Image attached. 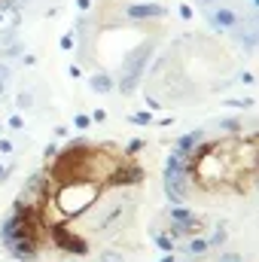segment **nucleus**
<instances>
[{"mask_svg":"<svg viewBox=\"0 0 259 262\" xmlns=\"http://www.w3.org/2000/svg\"><path fill=\"white\" fill-rule=\"evenodd\" d=\"M85 159H89V143L85 140H70L58 152L55 165L49 168L52 186H67V183H82L85 180Z\"/></svg>","mask_w":259,"mask_h":262,"instance_id":"1","label":"nucleus"},{"mask_svg":"<svg viewBox=\"0 0 259 262\" xmlns=\"http://www.w3.org/2000/svg\"><path fill=\"white\" fill-rule=\"evenodd\" d=\"M101 192H104V186H98L92 180H82V183H67V186H58V189L52 186L49 201H55V207L64 216H79L101 198Z\"/></svg>","mask_w":259,"mask_h":262,"instance_id":"2","label":"nucleus"},{"mask_svg":"<svg viewBox=\"0 0 259 262\" xmlns=\"http://www.w3.org/2000/svg\"><path fill=\"white\" fill-rule=\"evenodd\" d=\"M92 207H95V213H92V229L95 232H116V226H122L125 216L134 210V204L128 201V195L122 189L107 192V198H98Z\"/></svg>","mask_w":259,"mask_h":262,"instance_id":"3","label":"nucleus"},{"mask_svg":"<svg viewBox=\"0 0 259 262\" xmlns=\"http://www.w3.org/2000/svg\"><path fill=\"white\" fill-rule=\"evenodd\" d=\"M122 165V159L107 146V149H92L89 146V159H85V180L98 183V186H107L110 174Z\"/></svg>","mask_w":259,"mask_h":262,"instance_id":"4","label":"nucleus"},{"mask_svg":"<svg viewBox=\"0 0 259 262\" xmlns=\"http://www.w3.org/2000/svg\"><path fill=\"white\" fill-rule=\"evenodd\" d=\"M189 192V171L186 162L177 156L165 159V195L171 198V204H183V198Z\"/></svg>","mask_w":259,"mask_h":262,"instance_id":"5","label":"nucleus"},{"mask_svg":"<svg viewBox=\"0 0 259 262\" xmlns=\"http://www.w3.org/2000/svg\"><path fill=\"white\" fill-rule=\"evenodd\" d=\"M49 238H52V244H55L61 253H70V256H85V253H89V241H85L82 235L70 232L64 223L49 226Z\"/></svg>","mask_w":259,"mask_h":262,"instance_id":"6","label":"nucleus"},{"mask_svg":"<svg viewBox=\"0 0 259 262\" xmlns=\"http://www.w3.org/2000/svg\"><path fill=\"white\" fill-rule=\"evenodd\" d=\"M171 216V238H180V235H201L204 232V220H198L186 204H174L168 210Z\"/></svg>","mask_w":259,"mask_h":262,"instance_id":"7","label":"nucleus"},{"mask_svg":"<svg viewBox=\"0 0 259 262\" xmlns=\"http://www.w3.org/2000/svg\"><path fill=\"white\" fill-rule=\"evenodd\" d=\"M49 198H52V180H49V174H31L28 183H25L21 201L34 204V207H46Z\"/></svg>","mask_w":259,"mask_h":262,"instance_id":"8","label":"nucleus"},{"mask_svg":"<svg viewBox=\"0 0 259 262\" xmlns=\"http://www.w3.org/2000/svg\"><path fill=\"white\" fill-rule=\"evenodd\" d=\"M140 180H143V168H137L134 162H122V165L110 174L107 189H128V186H137Z\"/></svg>","mask_w":259,"mask_h":262,"instance_id":"9","label":"nucleus"},{"mask_svg":"<svg viewBox=\"0 0 259 262\" xmlns=\"http://www.w3.org/2000/svg\"><path fill=\"white\" fill-rule=\"evenodd\" d=\"M6 250H9V259L31 262V259H37L40 244H37L34 238H15V241H9V244H6Z\"/></svg>","mask_w":259,"mask_h":262,"instance_id":"10","label":"nucleus"},{"mask_svg":"<svg viewBox=\"0 0 259 262\" xmlns=\"http://www.w3.org/2000/svg\"><path fill=\"white\" fill-rule=\"evenodd\" d=\"M149 55H153V40H143L134 52H128V61H125V73L122 76H140V70L149 61Z\"/></svg>","mask_w":259,"mask_h":262,"instance_id":"11","label":"nucleus"},{"mask_svg":"<svg viewBox=\"0 0 259 262\" xmlns=\"http://www.w3.org/2000/svg\"><path fill=\"white\" fill-rule=\"evenodd\" d=\"M165 15V6L159 3H131L125 9V18L131 21H146V18H162Z\"/></svg>","mask_w":259,"mask_h":262,"instance_id":"12","label":"nucleus"},{"mask_svg":"<svg viewBox=\"0 0 259 262\" xmlns=\"http://www.w3.org/2000/svg\"><path fill=\"white\" fill-rule=\"evenodd\" d=\"M207 21H210L213 31H229V28L238 25V15L226 6H217V9H207Z\"/></svg>","mask_w":259,"mask_h":262,"instance_id":"13","label":"nucleus"},{"mask_svg":"<svg viewBox=\"0 0 259 262\" xmlns=\"http://www.w3.org/2000/svg\"><path fill=\"white\" fill-rule=\"evenodd\" d=\"M201 137H204V131H189V134H183V137L177 140L174 156H177V159H186V156L195 149V143H201Z\"/></svg>","mask_w":259,"mask_h":262,"instance_id":"14","label":"nucleus"},{"mask_svg":"<svg viewBox=\"0 0 259 262\" xmlns=\"http://www.w3.org/2000/svg\"><path fill=\"white\" fill-rule=\"evenodd\" d=\"M89 85H92V92H95V95H107V92H113V89H116V79H113L110 73H95Z\"/></svg>","mask_w":259,"mask_h":262,"instance_id":"15","label":"nucleus"},{"mask_svg":"<svg viewBox=\"0 0 259 262\" xmlns=\"http://www.w3.org/2000/svg\"><path fill=\"white\" fill-rule=\"evenodd\" d=\"M153 241H156V247H159V250H165V253H171V250H174V238H171V235H165V232H156V229H153Z\"/></svg>","mask_w":259,"mask_h":262,"instance_id":"16","label":"nucleus"},{"mask_svg":"<svg viewBox=\"0 0 259 262\" xmlns=\"http://www.w3.org/2000/svg\"><path fill=\"white\" fill-rule=\"evenodd\" d=\"M207 250H210L207 238H192V244H189V253H192V256H204Z\"/></svg>","mask_w":259,"mask_h":262,"instance_id":"17","label":"nucleus"},{"mask_svg":"<svg viewBox=\"0 0 259 262\" xmlns=\"http://www.w3.org/2000/svg\"><path fill=\"white\" fill-rule=\"evenodd\" d=\"M98 262H125V256L119 250H104V253H98Z\"/></svg>","mask_w":259,"mask_h":262,"instance_id":"18","label":"nucleus"},{"mask_svg":"<svg viewBox=\"0 0 259 262\" xmlns=\"http://www.w3.org/2000/svg\"><path fill=\"white\" fill-rule=\"evenodd\" d=\"M15 104H18V110H34V98H31V92H21V95L15 98Z\"/></svg>","mask_w":259,"mask_h":262,"instance_id":"19","label":"nucleus"},{"mask_svg":"<svg viewBox=\"0 0 259 262\" xmlns=\"http://www.w3.org/2000/svg\"><path fill=\"white\" fill-rule=\"evenodd\" d=\"M128 122H131V125H149V122H153V116L140 110V113H131V116H128Z\"/></svg>","mask_w":259,"mask_h":262,"instance_id":"20","label":"nucleus"},{"mask_svg":"<svg viewBox=\"0 0 259 262\" xmlns=\"http://www.w3.org/2000/svg\"><path fill=\"white\" fill-rule=\"evenodd\" d=\"M223 241H226V229H223V226H220V229H217V232H213V235H210V238H207V244H210V247H220V244H223Z\"/></svg>","mask_w":259,"mask_h":262,"instance_id":"21","label":"nucleus"},{"mask_svg":"<svg viewBox=\"0 0 259 262\" xmlns=\"http://www.w3.org/2000/svg\"><path fill=\"white\" fill-rule=\"evenodd\" d=\"M73 125H76L79 131H85L89 125H92V116H89V113H76V119H73Z\"/></svg>","mask_w":259,"mask_h":262,"instance_id":"22","label":"nucleus"},{"mask_svg":"<svg viewBox=\"0 0 259 262\" xmlns=\"http://www.w3.org/2000/svg\"><path fill=\"white\" fill-rule=\"evenodd\" d=\"M140 149H143V140H140V137H134L128 146H125V156H134V152H140Z\"/></svg>","mask_w":259,"mask_h":262,"instance_id":"23","label":"nucleus"},{"mask_svg":"<svg viewBox=\"0 0 259 262\" xmlns=\"http://www.w3.org/2000/svg\"><path fill=\"white\" fill-rule=\"evenodd\" d=\"M220 125H223V128H226V131H232V134H235V131L241 128V125H238V119H223Z\"/></svg>","mask_w":259,"mask_h":262,"instance_id":"24","label":"nucleus"},{"mask_svg":"<svg viewBox=\"0 0 259 262\" xmlns=\"http://www.w3.org/2000/svg\"><path fill=\"white\" fill-rule=\"evenodd\" d=\"M9 128L21 131V128H25V119H21V116H9Z\"/></svg>","mask_w":259,"mask_h":262,"instance_id":"25","label":"nucleus"},{"mask_svg":"<svg viewBox=\"0 0 259 262\" xmlns=\"http://www.w3.org/2000/svg\"><path fill=\"white\" fill-rule=\"evenodd\" d=\"M220 262H241V256H238V253H229V250H226V253H220Z\"/></svg>","mask_w":259,"mask_h":262,"instance_id":"26","label":"nucleus"},{"mask_svg":"<svg viewBox=\"0 0 259 262\" xmlns=\"http://www.w3.org/2000/svg\"><path fill=\"white\" fill-rule=\"evenodd\" d=\"M9 73H12V70H9V64H0V82H3V85H6V79H9Z\"/></svg>","mask_w":259,"mask_h":262,"instance_id":"27","label":"nucleus"},{"mask_svg":"<svg viewBox=\"0 0 259 262\" xmlns=\"http://www.w3.org/2000/svg\"><path fill=\"white\" fill-rule=\"evenodd\" d=\"M104 119H107V113H104V110H95V113H92V122H104Z\"/></svg>","mask_w":259,"mask_h":262,"instance_id":"28","label":"nucleus"},{"mask_svg":"<svg viewBox=\"0 0 259 262\" xmlns=\"http://www.w3.org/2000/svg\"><path fill=\"white\" fill-rule=\"evenodd\" d=\"M61 49H73V37H70V34L61 37Z\"/></svg>","mask_w":259,"mask_h":262,"instance_id":"29","label":"nucleus"},{"mask_svg":"<svg viewBox=\"0 0 259 262\" xmlns=\"http://www.w3.org/2000/svg\"><path fill=\"white\" fill-rule=\"evenodd\" d=\"M241 82H244V85H253L256 79H253V73H241Z\"/></svg>","mask_w":259,"mask_h":262,"instance_id":"30","label":"nucleus"},{"mask_svg":"<svg viewBox=\"0 0 259 262\" xmlns=\"http://www.w3.org/2000/svg\"><path fill=\"white\" fill-rule=\"evenodd\" d=\"M229 107H253V101H229Z\"/></svg>","mask_w":259,"mask_h":262,"instance_id":"31","label":"nucleus"},{"mask_svg":"<svg viewBox=\"0 0 259 262\" xmlns=\"http://www.w3.org/2000/svg\"><path fill=\"white\" fill-rule=\"evenodd\" d=\"M0 152H12V143H9V140H6V137H3V140H0Z\"/></svg>","mask_w":259,"mask_h":262,"instance_id":"32","label":"nucleus"},{"mask_svg":"<svg viewBox=\"0 0 259 262\" xmlns=\"http://www.w3.org/2000/svg\"><path fill=\"white\" fill-rule=\"evenodd\" d=\"M76 6H79V9L85 12V9H89V0H76Z\"/></svg>","mask_w":259,"mask_h":262,"instance_id":"33","label":"nucleus"},{"mask_svg":"<svg viewBox=\"0 0 259 262\" xmlns=\"http://www.w3.org/2000/svg\"><path fill=\"white\" fill-rule=\"evenodd\" d=\"M159 262H177V259H174L171 253H165V256H162V259H159Z\"/></svg>","mask_w":259,"mask_h":262,"instance_id":"34","label":"nucleus"},{"mask_svg":"<svg viewBox=\"0 0 259 262\" xmlns=\"http://www.w3.org/2000/svg\"><path fill=\"white\" fill-rule=\"evenodd\" d=\"M0 177H9V171H6V168H0Z\"/></svg>","mask_w":259,"mask_h":262,"instance_id":"35","label":"nucleus"},{"mask_svg":"<svg viewBox=\"0 0 259 262\" xmlns=\"http://www.w3.org/2000/svg\"><path fill=\"white\" fill-rule=\"evenodd\" d=\"M201 3H204V6H210V3H217V0H201Z\"/></svg>","mask_w":259,"mask_h":262,"instance_id":"36","label":"nucleus"},{"mask_svg":"<svg viewBox=\"0 0 259 262\" xmlns=\"http://www.w3.org/2000/svg\"><path fill=\"white\" fill-rule=\"evenodd\" d=\"M0 95H3V82H0Z\"/></svg>","mask_w":259,"mask_h":262,"instance_id":"37","label":"nucleus"},{"mask_svg":"<svg viewBox=\"0 0 259 262\" xmlns=\"http://www.w3.org/2000/svg\"><path fill=\"white\" fill-rule=\"evenodd\" d=\"M0 21H3V12H0Z\"/></svg>","mask_w":259,"mask_h":262,"instance_id":"38","label":"nucleus"},{"mask_svg":"<svg viewBox=\"0 0 259 262\" xmlns=\"http://www.w3.org/2000/svg\"><path fill=\"white\" fill-rule=\"evenodd\" d=\"M0 131H3V128H0Z\"/></svg>","mask_w":259,"mask_h":262,"instance_id":"39","label":"nucleus"}]
</instances>
